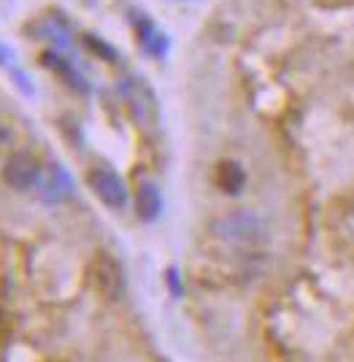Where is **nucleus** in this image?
<instances>
[{
	"mask_svg": "<svg viewBox=\"0 0 354 362\" xmlns=\"http://www.w3.org/2000/svg\"><path fill=\"white\" fill-rule=\"evenodd\" d=\"M219 238L235 243H262L268 238V227L257 214L252 211H228L211 222Z\"/></svg>",
	"mask_w": 354,
	"mask_h": 362,
	"instance_id": "obj_1",
	"label": "nucleus"
},
{
	"mask_svg": "<svg viewBox=\"0 0 354 362\" xmlns=\"http://www.w3.org/2000/svg\"><path fill=\"white\" fill-rule=\"evenodd\" d=\"M90 279H93V287L95 292L108 303H117L122 298L124 292V276H122V268H119V262L114 259L111 255L106 252H100V255H95L93 265H90Z\"/></svg>",
	"mask_w": 354,
	"mask_h": 362,
	"instance_id": "obj_2",
	"label": "nucleus"
},
{
	"mask_svg": "<svg viewBox=\"0 0 354 362\" xmlns=\"http://www.w3.org/2000/svg\"><path fill=\"white\" fill-rule=\"evenodd\" d=\"M87 184H90V189L95 192V197L100 200V203H106L108 209H124L127 206V187H124V181L119 179V173L117 170H111L106 165H98L90 170V176H87Z\"/></svg>",
	"mask_w": 354,
	"mask_h": 362,
	"instance_id": "obj_3",
	"label": "nucleus"
},
{
	"mask_svg": "<svg viewBox=\"0 0 354 362\" xmlns=\"http://www.w3.org/2000/svg\"><path fill=\"white\" fill-rule=\"evenodd\" d=\"M3 179H6V184L11 189L25 192V189L35 187L38 179H41V163L33 154H28V151H16L3 165Z\"/></svg>",
	"mask_w": 354,
	"mask_h": 362,
	"instance_id": "obj_4",
	"label": "nucleus"
},
{
	"mask_svg": "<svg viewBox=\"0 0 354 362\" xmlns=\"http://www.w3.org/2000/svg\"><path fill=\"white\" fill-rule=\"evenodd\" d=\"M214 184L225 195H238L244 189V184H247V170L235 160H222L214 168Z\"/></svg>",
	"mask_w": 354,
	"mask_h": 362,
	"instance_id": "obj_5",
	"label": "nucleus"
},
{
	"mask_svg": "<svg viewBox=\"0 0 354 362\" xmlns=\"http://www.w3.org/2000/svg\"><path fill=\"white\" fill-rule=\"evenodd\" d=\"M136 211L143 222H154L160 211H163V197H160V189L154 187L152 181H143L136 192Z\"/></svg>",
	"mask_w": 354,
	"mask_h": 362,
	"instance_id": "obj_6",
	"label": "nucleus"
},
{
	"mask_svg": "<svg viewBox=\"0 0 354 362\" xmlns=\"http://www.w3.org/2000/svg\"><path fill=\"white\" fill-rule=\"evenodd\" d=\"M71 189H73V184H71V176L65 173V168L52 165L49 179H47V184H44V200H49V203L62 200V197L71 195Z\"/></svg>",
	"mask_w": 354,
	"mask_h": 362,
	"instance_id": "obj_7",
	"label": "nucleus"
},
{
	"mask_svg": "<svg viewBox=\"0 0 354 362\" xmlns=\"http://www.w3.org/2000/svg\"><path fill=\"white\" fill-rule=\"evenodd\" d=\"M84 41H87V46H93L95 52H98V54H100V57H106V60H117V52H114V49H111V46H106V44H103V41H100V38H95V35H87V38H84Z\"/></svg>",
	"mask_w": 354,
	"mask_h": 362,
	"instance_id": "obj_8",
	"label": "nucleus"
},
{
	"mask_svg": "<svg viewBox=\"0 0 354 362\" xmlns=\"http://www.w3.org/2000/svg\"><path fill=\"white\" fill-rule=\"evenodd\" d=\"M11 62H14V52L0 44V65H11Z\"/></svg>",
	"mask_w": 354,
	"mask_h": 362,
	"instance_id": "obj_9",
	"label": "nucleus"
},
{
	"mask_svg": "<svg viewBox=\"0 0 354 362\" xmlns=\"http://www.w3.org/2000/svg\"><path fill=\"white\" fill-rule=\"evenodd\" d=\"M168 284L173 287V295H182V289H179V276H176V271H168Z\"/></svg>",
	"mask_w": 354,
	"mask_h": 362,
	"instance_id": "obj_10",
	"label": "nucleus"
}]
</instances>
